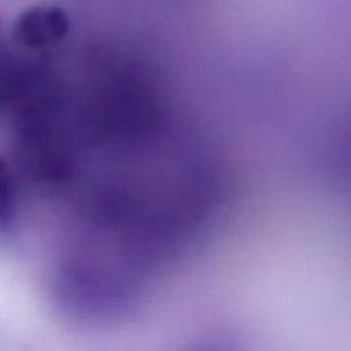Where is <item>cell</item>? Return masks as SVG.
<instances>
[{
	"instance_id": "1",
	"label": "cell",
	"mask_w": 351,
	"mask_h": 351,
	"mask_svg": "<svg viewBox=\"0 0 351 351\" xmlns=\"http://www.w3.org/2000/svg\"><path fill=\"white\" fill-rule=\"evenodd\" d=\"M67 14L56 5H34L23 10L14 22V38L30 49L59 45L69 33Z\"/></svg>"
},
{
	"instance_id": "2",
	"label": "cell",
	"mask_w": 351,
	"mask_h": 351,
	"mask_svg": "<svg viewBox=\"0 0 351 351\" xmlns=\"http://www.w3.org/2000/svg\"><path fill=\"white\" fill-rule=\"evenodd\" d=\"M12 213V184L8 169L0 160V225H3Z\"/></svg>"
},
{
	"instance_id": "3",
	"label": "cell",
	"mask_w": 351,
	"mask_h": 351,
	"mask_svg": "<svg viewBox=\"0 0 351 351\" xmlns=\"http://www.w3.org/2000/svg\"><path fill=\"white\" fill-rule=\"evenodd\" d=\"M1 37H3V21L0 18V43H1Z\"/></svg>"
}]
</instances>
